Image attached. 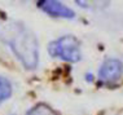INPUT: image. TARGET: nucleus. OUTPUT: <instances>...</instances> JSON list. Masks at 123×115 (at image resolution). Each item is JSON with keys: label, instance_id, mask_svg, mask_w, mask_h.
Wrapping results in <instances>:
<instances>
[{"label": "nucleus", "instance_id": "4", "mask_svg": "<svg viewBox=\"0 0 123 115\" xmlns=\"http://www.w3.org/2000/svg\"><path fill=\"white\" fill-rule=\"evenodd\" d=\"M39 8H42L45 13H48L52 17H61V18H74L75 13L68 8L62 3L55 1V0H43L38 3Z\"/></svg>", "mask_w": 123, "mask_h": 115}, {"label": "nucleus", "instance_id": "5", "mask_svg": "<svg viewBox=\"0 0 123 115\" xmlns=\"http://www.w3.org/2000/svg\"><path fill=\"white\" fill-rule=\"evenodd\" d=\"M12 94V84L9 83L8 79L0 76V104L9 98Z\"/></svg>", "mask_w": 123, "mask_h": 115}, {"label": "nucleus", "instance_id": "3", "mask_svg": "<svg viewBox=\"0 0 123 115\" xmlns=\"http://www.w3.org/2000/svg\"><path fill=\"white\" fill-rule=\"evenodd\" d=\"M123 74V63L115 58H109L101 65L98 71V79L102 83H115Z\"/></svg>", "mask_w": 123, "mask_h": 115}, {"label": "nucleus", "instance_id": "6", "mask_svg": "<svg viewBox=\"0 0 123 115\" xmlns=\"http://www.w3.org/2000/svg\"><path fill=\"white\" fill-rule=\"evenodd\" d=\"M27 115H55V113H53V110L49 106H47V105L39 104V105L32 107L27 113Z\"/></svg>", "mask_w": 123, "mask_h": 115}, {"label": "nucleus", "instance_id": "2", "mask_svg": "<svg viewBox=\"0 0 123 115\" xmlns=\"http://www.w3.org/2000/svg\"><path fill=\"white\" fill-rule=\"evenodd\" d=\"M48 52L52 57H60L68 62H78L82 57L79 41L71 35H66L52 41L48 47Z\"/></svg>", "mask_w": 123, "mask_h": 115}, {"label": "nucleus", "instance_id": "1", "mask_svg": "<svg viewBox=\"0 0 123 115\" xmlns=\"http://www.w3.org/2000/svg\"><path fill=\"white\" fill-rule=\"evenodd\" d=\"M1 36L26 69L36 67L39 60L38 40L31 31L19 23H9L3 29Z\"/></svg>", "mask_w": 123, "mask_h": 115}]
</instances>
